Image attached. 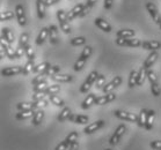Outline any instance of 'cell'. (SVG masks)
Returning a JSON list of instances; mask_svg holds the SVG:
<instances>
[{"instance_id": "6da1fadb", "label": "cell", "mask_w": 161, "mask_h": 150, "mask_svg": "<svg viewBox=\"0 0 161 150\" xmlns=\"http://www.w3.org/2000/svg\"><path fill=\"white\" fill-rule=\"evenodd\" d=\"M99 75L100 74L97 73V70H93V72H91L89 75L87 76V79H86V81H85L84 83H82V85L80 87V92H82V94H87V92L91 90L92 85L95 84Z\"/></svg>"}, {"instance_id": "7a4b0ae2", "label": "cell", "mask_w": 161, "mask_h": 150, "mask_svg": "<svg viewBox=\"0 0 161 150\" xmlns=\"http://www.w3.org/2000/svg\"><path fill=\"white\" fill-rule=\"evenodd\" d=\"M57 18L59 21L60 29L65 34H71V27L69 24V20H67V13H65L63 9H59L57 11Z\"/></svg>"}, {"instance_id": "3957f363", "label": "cell", "mask_w": 161, "mask_h": 150, "mask_svg": "<svg viewBox=\"0 0 161 150\" xmlns=\"http://www.w3.org/2000/svg\"><path fill=\"white\" fill-rule=\"evenodd\" d=\"M114 116L121 120L125 121H130V122H137L138 121V114L131 113V112H128V111H123V110H116L114 112Z\"/></svg>"}, {"instance_id": "277c9868", "label": "cell", "mask_w": 161, "mask_h": 150, "mask_svg": "<svg viewBox=\"0 0 161 150\" xmlns=\"http://www.w3.org/2000/svg\"><path fill=\"white\" fill-rule=\"evenodd\" d=\"M116 44L118 46H130V48H138L142 46V40L138 38H117Z\"/></svg>"}, {"instance_id": "5b68a950", "label": "cell", "mask_w": 161, "mask_h": 150, "mask_svg": "<svg viewBox=\"0 0 161 150\" xmlns=\"http://www.w3.org/2000/svg\"><path fill=\"white\" fill-rule=\"evenodd\" d=\"M125 131H126V126H125L124 124L118 125L117 128H116V131H115V133H114L113 135H111V137H110V140H109L110 144H111V146H115V144H117V143L121 141L122 136L124 135Z\"/></svg>"}, {"instance_id": "8992f818", "label": "cell", "mask_w": 161, "mask_h": 150, "mask_svg": "<svg viewBox=\"0 0 161 150\" xmlns=\"http://www.w3.org/2000/svg\"><path fill=\"white\" fill-rule=\"evenodd\" d=\"M146 9H147V12L150 13L151 18H152V20H153L154 22L157 23V24H160L161 18H160V14H159V12H158L157 6H155L153 3L148 1V3H146Z\"/></svg>"}, {"instance_id": "52a82bcc", "label": "cell", "mask_w": 161, "mask_h": 150, "mask_svg": "<svg viewBox=\"0 0 161 150\" xmlns=\"http://www.w3.org/2000/svg\"><path fill=\"white\" fill-rule=\"evenodd\" d=\"M104 126V121L103 120H96L94 122H92V124L87 125L86 127L84 128V133L86 135H89V134H93V133L97 132L99 129Z\"/></svg>"}, {"instance_id": "ba28073f", "label": "cell", "mask_w": 161, "mask_h": 150, "mask_svg": "<svg viewBox=\"0 0 161 150\" xmlns=\"http://www.w3.org/2000/svg\"><path fill=\"white\" fill-rule=\"evenodd\" d=\"M23 73V67L21 66H13V67H6L1 70V75L6 77L9 76H15V75H19V74Z\"/></svg>"}, {"instance_id": "9c48e42d", "label": "cell", "mask_w": 161, "mask_h": 150, "mask_svg": "<svg viewBox=\"0 0 161 150\" xmlns=\"http://www.w3.org/2000/svg\"><path fill=\"white\" fill-rule=\"evenodd\" d=\"M122 83V77L121 76H115L113 80L110 81L109 83H107L104 87H103L102 91L104 94H109V92H113V90L115 88H117L118 85Z\"/></svg>"}, {"instance_id": "30bf717a", "label": "cell", "mask_w": 161, "mask_h": 150, "mask_svg": "<svg viewBox=\"0 0 161 150\" xmlns=\"http://www.w3.org/2000/svg\"><path fill=\"white\" fill-rule=\"evenodd\" d=\"M15 14H16V18H18V22L21 27H25L27 23V18L25 14V8L22 5H16L15 7Z\"/></svg>"}, {"instance_id": "8fae6325", "label": "cell", "mask_w": 161, "mask_h": 150, "mask_svg": "<svg viewBox=\"0 0 161 150\" xmlns=\"http://www.w3.org/2000/svg\"><path fill=\"white\" fill-rule=\"evenodd\" d=\"M84 7H85V4L75 5V6L67 13V20H69V22H70V21H73L74 18H78V16H80V14L82 13V11H84Z\"/></svg>"}, {"instance_id": "7c38bea8", "label": "cell", "mask_w": 161, "mask_h": 150, "mask_svg": "<svg viewBox=\"0 0 161 150\" xmlns=\"http://www.w3.org/2000/svg\"><path fill=\"white\" fill-rule=\"evenodd\" d=\"M158 57H159V53H158L157 51H152V52H151L150 54H148V57L146 58V60L144 61V65H143L144 68H145L146 70H152V66H153L154 64H155Z\"/></svg>"}, {"instance_id": "4fadbf2b", "label": "cell", "mask_w": 161, "mask_h": 150, "mask_svg": "<svg viewBox=\"0 0 161 150\" xmlns=\"http://www.w3.org/2000/svg\"><path fill=\"white\" fill-rule=\"evenodd\" d=\"M116 99V95L114 92H109V94H104L103 96H100L97 97L95 101V105H104V104H108V103L113 102Z\"/></svg>"}, {"instance_id": "5bb4252c", "label": "cell", "mask_w": 161, "mask_h": 150, "mask_svg": "<svg viewBox=\"0 0 161 150\" xmlns=\"http://www.w3.org/2000/svg\"><path fill=\"white\" fill-rule=\"evenodd\" d=\"M142 48L148 51H157L159 49H161V43L158 40H145L142 44Z\"/></svg>"}, {"instance_id": "9a60e30c", "label": "cell", "mask_w": 161, "mask_h": 150, "mask_svg": "<svg viewBox=\"0 0 161 150\" xmlns=\"http://www.w3.org/2000/svg\"><path fill=\"white\" fill-rule=\"evenodd\" d=\"M94 23H95L96 27H99L100 29L102 30V31H104V33H110V31H111V26L107 22L104 18H96L95 20H94Z\"/></svg>"}, {"instance_id": "2e32d148", "label": "cell", "mask_w": 161, "mask_h": 150, "mask_svg": "<svg viewBox=\"0 0 161 150\" xmlns=\"http://www.w3.org/2000/svg\"><path fill=\"white\" fill-rule=\"evenodd\" d=\"M96 98H97V97H96L95 94H88L87 97L84 99V102L81 103V109H82V110H87V109H89L92 105L95 104Z\"/></svg>"}, {"instance_id": "e0dca14e", "label": "cell", "mask_w": 161, "mask_h": 150, "mask_svg": "<svg viewBox=\"0 0 161 150\" xmlns=\"http://www.w3.org/2000/svg\"><path fill=\"white\" fill-rule=\"evenodd\" d=\"M49 38H50V43L56 45L58 43V28L56 26H50L49 27Z\"/></svg>"}, {"instance_id": "ac0fdd59", "label": "cell", "mask_w": 161, "mask_h": 150, "mask_svg": "<svg viewBox=\"0 0 161 150\" xmlns=\"http://www.w3.org/2000/svg\"><path fill=\"white\" fill-rule=\"evenodd\" d=\"M154 119H155V111H154V110H148V112H147L146 122H145V127H144L146 131H151V129L153 128Z\"/></svg>"}, {"instance_id": "d6986e66", "label": "cell", "mask_w": 161, "mask_h": 150, "mask_svg": "<svg viewBox=\"0 0 161 150\" xmlns=\"http://www.w3.org/2000/svg\"><path fill=\"white\" fill-rule=\"evenodd\" d=\"M49 38V28H42L40 31V34H38V36H37L36 38V44L37 45H42L45 42V40Z\"/></svg>"}, {"instance_id": "ffe728a7", "label": "cell", "mask_w": 161, "mask_h": 150, "mask_svg": "<svg viewBox=\"0 0 161 150\" xmlns=\"http://www.w3.org/2000/svg\"><path fill=\"white\" fill-rule=\"evenodd\" d=\"M45 1L44 0H36V8H37V16L38 18H45Z\"/></svg>"}, {"instance_id": "44dd1931", "label": "cell", "mask_w": 161, "mask_h": 150, "mask_svg": "<svg viewBox=\"0 0 161 150\" xmlns=\"http://www.w3.org/2000/svg\"><path fill=\"white\" fill-rule=\"evenodd\" d=\"M51 79L55 82H63V83H67V82H71L72 81V75H67V74H56L53 76H51Z\"/></svg>"}, {"instance_id": "7402d4cb", "label": "cell", "mask_w": 161, "mask_h": 150, "mask_svg": "<svg viewBox=\"0 0 161 150\" xmlns=\"http://www.w3.org/2000/svg\"><path fill=\"white\" fill-rule=\"evenodd\" d=\"M135 34V30L132 29H121L116 33V36L117 38H132Z\"/></svg>"}, {"instance_id": "603a6c76", "label": "cell", "mask_w": 161, "mask_h": 150, "mask_svg": "<svg viewBox=\"0 0 161 150\" xmlns=\"http://www.w3.org/2000/svg\"><path fill=\"white\" fill-rule=\"evenodd\" d=\"M1 37H4V39L9 44H12L14 42V35L12 33V30H9L8 28H3L1 29Z\"/></svg>"}, {"instance_id": "cb8c5ba5", "label": "cell", "mask_w": 161, "mask_h": 150, "mask_svg": "<svg viewBox=\"0 0 161 150\" xmlns=\"http://www.w3.org/2000/svg\"><path fill=\"white\" fill-rule=\"evenodd\" d=\"M34 114H35V111L34 110L19 111V113H16L15 118H16V120H25V119H28L30 117H34Z\"/></svg>"}, {"instance_id": "d4e9b609", "label": "cell", "mask_w": 161, "mask_h": 150, "mask_svg": "<svg viewBox=\"0 0 161 150\" xmlns=\"http://www.w3.org/2000/svg\"><path fill=\"white\" fill-rule=\"evenodd\" d=\"M71 109L70 107H63V110L60 111V113L58 114V117H57V120L59 122H63V121L65 120H69V118L71 116Z\"/></svg>"}, {"instance_id": "484cf974", "label": "cell", "mask_w": 161, "mask_h": 150, "mask_svg": "<svg viewBox=\"0 0 161 150\" xmlns=\"http://www.w3.org/2000/svg\"><path fill=\"white\" fill-rule=\"evenodd\" d=\"M43 118H44V111L36 110L35 111V114H34L31 122H33L34 126H38V125H41V122L43 121Z\"/></svg>"}, {"instance_id": "4316f807", "label": "cell", "mask_w": 161, "mask_h": 150, "mask_svg": "<svg viewBox=\"0 0 161 150\" xmlns=\"http://www.w3.org/2000/svg\"><path fill=\"white\" fill-rule=\"evenodd\" d=\"M147 112L148 110L147 109H142L138 114V121H137V125L139 127H145V122H146V118H147Z\"/></svg>"}, {"instance_id": "83f0119b", "label": "cell", "mask_w": 161, "mask_h": 150, "mask_svg": "<svg viewBox=\"0 0 161 150\" xmlns=\"http://www.w3.org/2000/svg\"><path fill=\"white\" fill-rule=\"evenodd\" d=\"M49 67H51V65H50V62L48 61H44V62H41L40 65H36L35 66V68H34V73H36V74H42L44 73L45 70H48Z\"/></svg>"}, {"instance_id": "f1b7e54d", "label": "cell", "mask_w": 161, "mask_h": 150, "mask_svg": "<svg viewBox=\"0 0 161 150\" xmlns=\"http://www.w3.org/2000/svg\"><path fill=\"white\" fill-rule=\"evenodd\" d=\"M147 79V70L144 67H140L138 70V79H137V85H143L145 80Z\"/></svg>"}, {"instance_id": "f546056e", "label": "cell", "mask_w": 161, "mask_h": 150, "mask_svg": "<svg viewBox=\"0 0 161 150\" xmlns=\"http://www.w3.org/2000/svg\"><path fill=\"white\" fill-rule=\"evenodd\" d=\"M96 1H97V0H87V3L85 4L84 11H82V13L80 14V18H84V16H86V15L91 12V9L94 7V5L96 4Z\"/></svg>"}, {"instance_id": "4dcf8cb0", "label": "cell", "mask_w": 161, "mask_h": 150, "mask_svg": "<svg viewBox=\"0 0 161 150\" xmlns=\"http://www.w3.org/2000/svg\"><path fill=\"white\" fill-rule=\"evenodd\" d=\"M28 40H29V35L27 33H23L20 35V38H19V46L20 49H26V46L28 45Z\"/></svg>"}, {"instance_id": "1f68e13d", "label": "cell", "mask_w": 161, "mask_h": 150, "mask_svg": "<svg viewBox=\"0 0 161 150\" xmlns=\"http://www.w3.org/2000/svg\"><path fill=\"white\" fill-rule=\"evenodd\" d=\"M49 99H50V102L56 106H59V107H65V102L63 101L59 96L57 95H50L49 96Z\"/></svg>"}, {"instance_id": "d6a6232c", "label": "cell", "mask_w": 161, "mask_h": 150, "mask_svg": "<svg viewBox=\"0 0 161 150\" xmlns=\"http://www.w3.org/2000/svg\"><path fill=\"white\" fill-rule=\"evenodd\" d=\"M60 91V85L59 84H52V85H49L48 88L44 90V94L45 95H56Z\"/></svg>"}, {"instance_id": "836d02e7", "label": "cell", "mask_w": 161, "mask_h": 150, "mask_svg": "<svg viewBox=\"0 0 161 150\" xmlns=\"http://www.w3.org/2000/svg\"><path fill=\"white\" fill-rule=\"evenodd\" d=\"M137 79H138V72L135 70H131L129 76V88H133L135 85H137Z\"/></svg>"}, {"instance_id": "e575fe53", "label": "cell", "mask_w": 161, "mask_h": 150, "mask_svg": "<svg viewBox=\"0 0 161 150\" xmlns=\"http://www.w3.org/2000/svg\"><path fill=\"white\" fill-rule=\"evenodd\" d=\"M16 107H18L19 111H27V110H35L34 109V102L33 103H28V102H21L16 104Z\"/></svg>"}, {"instance_id": "d590c367", "label": "cell", "mask_w": 161, "mask_h": 150, "mask_svg": "<svg viewBox=\"0 0 161 150\" xmlns=\"http://www.w3.org/2000/svg\"><path fill=\"white\" fill-rule=\"evenodd\" d=\"M59 72H60V66H57V65H56V66L49 67L48 70L42 74H43L44 76H53V75H56V74H58Z\"/></svg>"}, {"instance_id": "8d00e7d4", "label": "cell", "mask_w": 161, "mask_h": 150, "mask_svg": "<svg viewBox=\"0 0 161 150\" xmlns=\"http://www.w3.org/2000/svg\"><path fill=\"white\" fill-rule=\"evenodd\" d=\"M48 87H49L48 81L44 80V81H42V82H40L38 84H36V85H34L33 90H34V92H43Z\"/></svg>"}, {"instance_id": "74e56055", "label": "cell", "mask_w": 161, "mask_h": 150, "mask_svg": "<svg viewBox=\"0 0 161 150\" xmlns=\"http://www.w3.org/2000/svg\"><path fill=\"white\" fill-rule=\"evenodd\" d=\"M91 55H92V48L87 45V46H85L84 48V50H82V52H81V54L79 55V58L87 61L88 59L91 58Z\"/></svg>"}, {"instance_id": "f35d334b", "label": "cell", "mask_w": 161, "mask_h": 150, "mask_svg": "<svg viewBox=\"0 0 161 150\" xmlns=\"http://www.w3.org/2000/svg\"><path fill=\"white\" fill-rule=\"evenodd\" d=\"M34 68H35V62H34V60H28L27 61V64L25 65V67H23V75H28V74L30 73V72H33Z\"/></svg>"}, {"instance_id": "ab89813d", "label": "cell", "mask_w": 161, "mask_h": 150, "mask_svg": "<svg viewBox=\"0 0 161 150\" xmlns=\"http://www.w3.org/2000/svg\"><path fill=\"white\" fill-rule=\"evenodd\" d=\"M71 45L73 46H80V45H84L86 43V38L84 36H79V37H74L70 40Z\"/></svg>"}, {"instance_id": "60d3db41", "label": "cell", "mask_w": 161, "mask_h": 150, "mask_svg": "<svg viewBox=\"0 0 161 150\" xmlns=\"http://www.w3.org/2000/svg\"><path fill=\"white\" fill-rule=\"evenodd\" d=\"M78 137H79V133L75 132V131H73V132H71L69 135L66 136V141H67V143L69 144H72V143H74L75 141H78Z\"/></svg>"}, {"instance_id": "b9f144b4", "label": "cell", "mask_w": 161, "mask_h": 150, "mask_svg": "<svg viewBox=\"0 0 161 150\" xmlns=\"http://www.w3.org/2000/svg\"><path fill=\"white\" fill-rule=\"evenodd\" d=\"M14 16H16V14H14V13L11 11L1 12V14H0V21H7V20L13 18Z\"/></svg>"}, {"instance_id": "7bdbcfd3", "label": "cell", "mask_w": 161, "mask_h": 150, "mask_svg": "<svg viewBox=\"0 0 161 150\" xmlns=\"http://www.w3.org/2000/svg\"><path fill=\"white\" fill-rule=\"evenodd\" d=\"M48 105H49V102L47 99H41V101L34 102V109H36V110H42V109L47 107Z\"/></svg>"}, {"instance_id": "ee69618b", "label": "cell", "mask_w": 161, "mask_h": 150, "mask_svg": "<svg viewBox=\"0 0 161 150\" xmlns=\"http://www.w3.org/2000/svg\"><path fill=\"white\" fill-rule=\"evenodd\" d=\"M106 76L102 75V74H100L99 77H97V80L95 82V88L96 89H103V87L106 85Z\"/></svg>"}, {"instance_id": "f6af8a7d", "label": "cell", "mask_w": 161, "mask_h": 150, "mask_svg": "<svg viewBox=\"0 0 161 150\" xmlns=\"http://www.w3.org/2000/svg\"><path fill=\"white\" fill-rule=\"evenodd\" d=\"M151 91H152V95L155 96V97H159L161 95V88L158 82L151 84Z\"/></svg>"}, {"instance_id": "bcb514c9", "label": "cell", "mask_w": 161, "mask_h": 150, "mask_svg": "<svg viewBox=\"0 0 161 150\" xmlns=\"http://www.w3.org/2000/svg\"><path fill=\"white\" fill-rule=\"evenodd\" d=\"M88 122V117L87 116H84V114H78L75 116V119H74V124H79V125H84Z\"/></svg>"}, {"instance_id": "7dc6e473", "label": "cell", "mask_w": 161, "mask_h": 150, "mask_svg": "<svg viewBox=\"0 0 161 150\" xmlns=\"http://www.w3.org/2000/svg\"><path fill=\"white\" fill-rule=\"evenodd\" d=\"M147 79H148V81H150V83H157L158 82V76L157 74H155V72L152 70H147Z\"/></svg>"}, {"instance_id": "c3c4849f", "label": "cell", "mask_w": 161, "mask_h": 150, "mask_svg": "<svg viewBox=\"0 0 161 150\" xmlns=\"http://www.w3.org/2000/svg\"><path fill=\"white\" fill-rule=\"evenodd\" d=\"M85 64H86V60H82V59L78 58L75 64H74L73 70H75V72H79V70H81L85 67Z\"/></svg>"}, {"instance_id": "681fc988", "label": "cell", "mask_w": 161, "mask_h": 150, "mask_svg": "<svg viewBox=\"0 0 161 150\" xmlns=\"http://www.w3.org/2000/svg\"><path fill=\"white\" fill-rule=\"evenodd\" d=\"M26 55L27 58H28V60H34L35 59V52H34V49L31 48V45H27L26 46Z\"/></svg>"}, {"instance_id": "f907efd6", "label": "cell", "mask_w": 161, "mask_h": 150, "mask_svg": "<svg viewBox=\"0 0 161 150\" xmlns=\"http://www.w3.org/2000/svg\"><path fill=\"white\" fill-rule=\"evenodd\" d=\"M69 148H70V144L67 143L66 140H64V141H62V142H59V144H57L55 150H67Z\"/></svg>"}, {"instance_id": "816d5d0a", "label": "cell", "mask_w": 161, "mask_h": 150, "mask_svg": "<svg viewBox=\"0 0 161 150\" xmlns=\"http://www.w3.org/2000/svg\"><path fill=\"white\" fill-rule=\"evenodd\" d=\"M150 147L153 150H161V140H155L150 143Z\"/></svg>"}, {"instance_id": "f5cc1de1", "label": "cell", "mask_w": 161, "mask_h": 150, "mask_svg": "<svg viewBox=\"0 0 161 150\" xmlns=\"http://www.w3.org/2000/svg\"><path fill=\"white\" fill-rule=\"evenodd\" d=\"M44 77H45V76H44L43 74H38L35 79H33V81H31V84H33V85H36V84H38L40 82H42V81L45 80Z\"/></svg>"}, {"instance_id": "db71d44e", "label": "cell", "mask_w": 161, "mask_h": 150, "mask_svg": "<svg viewBox=\"0 0 161 150\" xmlns=\"http://www.w3.org/2000/svg\"><path fill=\"white\" fill-rule=\"evenodd\" d=\"M44 96H45L44 91L43 92H35V95L33 96V101H34V102H37V101L44 99Z\"/></svg>"}, {"instance_id": "11a10c76", "label": "cell", "mask_w": 161, "mask_h": 150, "mask_svg": "<svg viewBox=\"0 0 161 150\" xmlns=\"http://www.w3.org/2000/svg\"><path fill=\"white\" fill-rule=\"evenodd\" d=\"M15 53H16V59L22 58V55H23V54H26V50H23V49L18 48V49H16V50H15Z\"/></svg>"}, {"instance_id": "9f6ffc18", "label": "cell", "mask_w": 161, "mask_h": 150, "mask_svg": "<svg viewBox=\"0 0 161 150\" xmlns=\"http://www.w3.org/2000/svg\"><path fill=\"white\" fill-rule=\"evenodd\" d=\"M113 3H114V0H104V4H103V8L104 9H110L111 8V6H113Z\"/></svg>"}, {"instance_id": "6f0895ef", "label": "cell", "mask_w": 161, "mask_h": 150, "mask_svg": "<svg viewBox=\"0 0 161 150\" xmlns=\"http://www.w3.org/2000/svg\"><path fill=\"white\" fill-rule=\"evenodd\" d=\"M44 1H45V5H47V7H49V6L56 5L57 3H59L60 0H44Z\"/></svg>"}, {"instance_id": "680465c9", "label": "cell", "mask_w": 161, "mask_h": 150, "mask_svg": "<svg viewBox=\"0 0 161 150\" xmlns=\"http://www.w3.org/2000/svg\"><path fill=\"white\" fill-rule=\"evenodd\" d=\"M78 148H79V143H78V141H75L74 143L71 144L70 148H69V150H78Z\"/></svg>"}, {"instance_id": "91938a15", "label": "cell", "mask_w": 161, "mask_h": 150, "mask_svg": "<svg viewBox=\"0 0 161 150\" xmlns=\"http://www.w3.org/2000/svg\"><path fill=\"white\" fill-rule=\"evenodd\" d=\"M74 119H75V116H74V114L72 113V114L70 116V118H69V120H70L71 122H74Z\"/></svg>"}, {"instance_id": "94428289", "label": "cell", "mask_w": 161, "mask_h": 150, "mask_svg": "<svg viewBox=\"0 0 161 150\" xmlns=\"http://www.w3.org/2000/svg\"><path fill=\"white\" fill-rule=\"evenodd\" d=\"M159 27H160V30H161V22H160V24H159Z\"/></svg>"}, {"instance_id": "6125c7cd", "label": "cell", "mask_w": 161, "mask_h": 150, "mask_svg": "<svg viewBox=\"0 0 161 150\" xmlns=\"http://www.w3.org/2000/svg\"><path fill=\"white\" fill-rule=\"evenodd\" d=\"M106 150H111V149H106Z\"/></svg>"}]
</instances>
